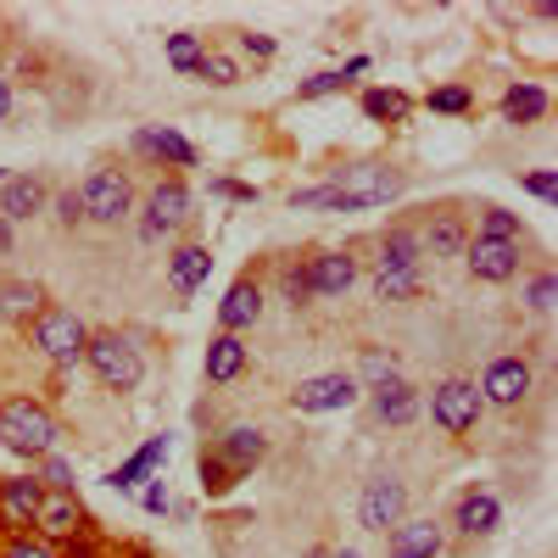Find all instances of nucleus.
<instances>
[{
    "instance_id": "obj_1",
    "label": "nucleus",
    "mask_w": 558,
    "mask_h": 558,
    "mask_svg": "<svg viewBox=\"0 0 558 558\" xmlns=\"http://www.w3.org/2000/svg\"><path fill=\"white\" fill-rule=\"evenodd\" d=\"M57 418L51 408H45L39 397H7L0 402V447L17 452V458H45V452H57Z\"/></svg>"
},
{
    "instance_id": "obj_2",
    "label": "nucleus",
    "mask_w": 558,
    "mask_h": 558,
    "mask_svg": "<svg viewBox=\"0 0 558 558\" xmlns=\"http://www.w3.org/2000/svg\"><path fill=\"white\" fill-rule=\"evenodd\" d=\"M84 363L96 368V380L107 391H134L140 380H146V357H140V347L118 330H101L84 341Z\"/></svg>"
},
{
    "instance_id": "obj_3",
    "label": "nucleus",
    "mask_w": 558,
    "mask_h": 558,
    "mask_svg": "<svg viewBox=\"0 0 558 558\" xmlns=\"http://www.w3.org/2000/svg\"><path fill=\"white\" fill-rule=\"evenodd\" d=\"M78 207H84V223H123L134 213V184L123 168H96L84 184H78Z\"/></svg>"
},
{
    "instance_id": "obj_4",
    "label": "nucleus",
    "mask_w": 558,
    "mask_h": 558,
    "mask_svg": "<svg viewBox=\"0 0 558 558\" xmlns=\"http://www.w3.org/2000/svg\"><path fill=\"white\" fill-rule=\"evenodd\" d=\"M330 191L352 196L357 207H386V202H397V196L408 191V184H402V173L386 168V162H347V168L330 173Z\"/></svg>"
},
{
    "instance_id": "obj_5",
    "label": "nucleus",
    "mask_w": 558,
    "mask_h": 558,
    "mask_svg": "<svg viewBox=\"0 0 558 558\" xmlns=\"http://www.w3.org/2000/svg\"><path fill=\"white\" fill-rule=\"evenodd\" d=\"M84 341H89V330H84V318L73 307H39L34 313V347L51 363H78Z\"/></svg>"
},
{
    "instance_id": "obj_6",
    "label": "nucleus",
    "mask_w": 558,
    "mask_h": 558,
    "mask_svg": "<svg viewBox=\"0 0 558 558\" xmlns=\"http://www.w3.org/2000/svg\"><path fill=\"white\" fill-rule=\"evenodd\" d=\"M184 218H191V184H184L179 173H168V179L151 184L146 218H140V235H146V241H168Z\"/></svg>"
},
{
    "instance_id": "obj_7",
    "label": "nucleus",
    "mask_w": 558,
    "mask_h": 558,
    "mask_svg": "<svg viewBox=\"0 0 558 558\" xmlns=\"http://www.w3.org/2000/svg\"><path fill=\"white\" fill-rule=\"evenodd\" d=\"M481 413H486V402H481L475 380H441L436 397H430V418L447 436H470L481 425Z\"/></svg>"
},
{
    "instance_id": "obj_8",
    "label": "nucleus",
    "mask_w": 558,
    "mask_h": 558,
    "mask_svg": "<svg viewBox=\"0 0 558 558\" xmlns=\"http://www.w3.org/2000/svg\"><path fill=\"white\" fill-rule=\"evenodd\" d=\"M402 514H408V486L397 475L363 481V497H357V525L363 531H391Z\"/></svg>"
},
{
    "instance_id": "obj_9",
    "label": "nucleus",
    "mask_w": 558,
    "mask_h": 558,
    "mask_svg": "<svg viewBox=\"0 0 558 558\" xmlns=\"http://www.w3.org/2000/svg\"><path fill=\"white\" fill-rule=\"evenodd\" d=\"M475 391H481V402H492V408H520V402L531 397V363H525V357H492Z\"/></svg>"
},
{
    "instance_id": "obj_10",
    "label": "nucleus",
    "mask_w": 558,
    "mask_h": 558,
    "mask_svg": "<svg viewBox=\"0 0 558 558\" xmlns=\"http://www.w3.org/2000/svg\"><path fill=\"white\" fill-rule=\"evenodd\" d=\"M357 402V380L352 375H313V380H302L296 391H291V408L296 413H341V408H352Z\"/></svg>"
},
{
    "instance_id": "obj_11",
    "label": "nucleus",
    "mask_w": 558,
    "mask_h": 558,
    "mask_svg": "<svg viewBox=\"0 0 558 558\" xmlns=\"http://www.w3.org/2000/svg\"><path fill=\"white\" fill-rule=\"evenodd\" d=\"M34 525H39V542H78L84 536V508H78L73 492H45Z\"/></svg>"
},
{
    "instance_id": "obj_12",
    "label": "nucleus",
    "mask_w": 558,
    "mask_h": 558,
    "mask_svg": "<svg viewBox=\"0 0 558 558\" xmlns=\"http://www.w3.org/2000/svg\"><path fill=\"white\" fill-rule=\"evenodd\" d=\"M463 263H470L475 279H486V286H502V279H514L520 274V246L514 241H470L463 246Z\"/></svg>"
},
{
    "instance_id": "obj_13",
    "label": "nucleus",
    "mask_w": 558,
    "mask_h": 558,
    "mask_svg": "<svg viewBox=\"0 0 558 558\" xmlns=\"http://www.w3.org/2000/svg\"><path fill=\"white\" fill-rule=\"evenodd\" d=\"M39 497H45V486H39L34 475L0 481V525H7L12 536H23V531L34 525V514H39Z\"/></svg>"
},
{
    "instance_id": "obj_14",
    "label": "nucleus",
    "mask_w": 558,
    "mask_h": 558,
    "mask_svg": "<svg viewBox=\"0 0 558 558\" xmlns=\"http://www.w3.org/2000/svg\"><path fill=\"white\" fill-rule=\"evenodd\" d=\"M357 279V257L352 252H313L307 257V291L313 296H347Z\"/></svg>"
},
{
    "instance_id": "obj_15",
    "label": "nucleus",
    "mask_w": 558,
    "mask_h": 558,
    "mask_svg": "<svg viewBox=\"0 0 558 558\" xmlns=\"http://www.w3.org/2000/svg\"><path fill=\"white\" fill-rule=\"evenodd\" d=\"M452 525H458V536H492V531L502 525V502H497V492H492V486H470V492L458 497Z\"/></svg>"
},
{
    "instance_id": "obj_16",
    "label": "nucleus",
    "mask_w": 558,
    "mask_h": 558,
    "mask_svg": "<svg viewBox=\"0 0 558 558\" xmlns=\"http://www.w3.org/2000/svg\"><path fill=\"white\" fill-rule=\"evenodd\" d=\"M257 318H263V286L246 274V279H235V286H229V296L218 302V324H223V336H241V330H252Z\"/></svg>"
},
{
    "instance_id": "obj_17",
    "label": "nucleus",
    "mask_w": 558,
    "mask_h": 558,
    "mask_svg": "<svg viewBox=\"0 0 558 558\" xmlns=\"http://www.w3.org/2000/svg\"><path fill=\"white\" fill-rule=\"evenodd\" d=\"M263 452H268V436H263L257 425H229V430L218 436V463H223V470H235V475L257 470Z\"/></svg>"
},
{
    "instance_id": "obj_18",
    "label": "nucleus",
    "mask_w": 558,
    "mask_h": 558,
    "mask_svg": "<svg viewBox=\"0 0 558 558\" xmlns=\"http://www.w3.org/2000/svg\"><path fill=\"white\" fill-rule=\"evenodd\" d=\"M447 531L436 520H397L391 525V558H441Z\"/></svg>"
},
{
    "instance_id": "obj_19",
    "label": "nucleus",
    "mask_w": 558,
    "mask_h": 558,
    "mask_svg": "<svg viewBox=\"0 0 558 558\" xmlns=\"http://www.w3.org/2000/svg\"><path fill=\"white\" fill-rule=\"evenodd\" d=\"M134 151H140V157H157V162H168V168H196V146H191L179 129H140V134H134Z\"/></svg>"
},
{
    "instance_id": "obj_20",
    "label": "nucleus",
    "mask_w": 558,
    "mask_h": 558,
    "mask_svg": "<svg viewBox=\"0 0 558 558\" xmlns=\"http://www.w3.org/2000/svg\"><path fill=\"white\" fill-rule=\"evenodd\" d=\"M418 246H425L430 257H463V246H470V229H463V218L452 207L430 213V223L418 229Z\"/></svg>"
},
{
    "instance_id": "obj_21",
    "label": "nucleus",
    "mask_w": 558,
    "mask_h": 558,
    "mask_svg": "<svg viewBox=\"0 0 558 558\" xmlns=\"http://www.w3.org/2000/svg\"><path fill=\"white\" fill-rule=\"evenodd\" d=\"M45 207V179L39 173H12L7 184H0V218L7 223H23Z\"/></svg>"
},
{
    "instance_id": "obj_22",
    "label": "nucleus",
    "mask_w": 558,
    "mask_h": 558,
    "mask_svg": "<svg viewBox=\"0 0 558 558\" xmlns=\"http://www.w3.org/2000/svg\"><path fill=\"white\" fill-rule=\"evenodd\" d=\"M207 274H213V252H207V246H179V252L168 257V286H173L179 296H196V291L207 286Z\"/></svg>"
},
{
    "instance_id": "obj_23",
    "label": "nucleus",
    "mask_w": 558,
    "mask_h": 558,
    "mask_svg": "<svg viewBox=\"0 0 558 558\" xmlns=\"http://www.w3.org/2000/svg\"><path fill=\"white\" fill-rule=\"evenodd\" d=\"M368 408H375L380 425H413L418 418V391L408 380H386L380 391H368Z\"/></svg>"
},
{
    "instance_id": "obj_24",
    "label": "nucleus",
    "mask_w": 558,
    "mask_h": 558,
    "mask_svg": "<svg viewBox=\"0 0 558 558\" xmlns=\"http://www.w3.org/2000/svg\"><path fill=\"white\" fill-rule=\"evenodd\" d=\"M157 463H168V436H151L129 463H118V470L107 475V486H112V492H134L140 481H151V475H157Z\"/></svg>"
},
{
    "instance_id": "obj_25",
    "label": "nucleus",
    "mask_w": 558,
    "mask_h": 558,
    "mask_svg": "<svg viewBox=\"0 0 558 558\" xmlns=\"http://www.w3.org/2000/svg\"><path fill=\"white\" fill-rule=\"evenodd\" d=\"M241 368H246V341L241 336H213L207 341V386L241 380Z\"/></svg>"
},
{
    "instance_id": "obj_26",
    "label": "nucleus",
    "mask_w": 558,
    "mask_h": 558,
    "mask_svg": "<svg viewBox=\"0 0 558 558\" xmlns=\"http://www.w3.org/2000/svg\"><path fill=\"white\" fill-rule=\"evenodd\" d=\"M418 263H425V246H418V229L391 223L386 235H380V257H375V268H418Z\"/></svg>"
},
{
    "instance_id": "obj_27",
    "label": "nucleus",
    "mask_w": 558,
    "mask_h": 558,
    "mask_svg": "<svg viewBox=\"0 0 558 558\" xmlns=\"http://www.w3.org/2000/svg\"><path fill=\"white\" fill-rule=\"evenodd\" d=\"M39 307H45V291L34 279H0V318L7 324H28Z\"/></svg>"
},
{
    "instance_id": "obj_28",
    "label": "nucleus",
    "mask_w": 558,
    "mask_h": 558,
    "mask_svg": "<svg viewBox=\"0 0 558 558\" xmlns=\"http://www.w3.org/2000/svg\"><path fill=\"white\" fill-rule=\"evenodd\" d=\"M352 380H357V391H380L386 380H402V375H397V352H386V347H363Z\"/></svg>"
},
{
    "instance_id": "obj_29",
    "label": "nucleus",
    "mask_w": 558,
    "mask_h": 558,
    "mask_svg": "<svg viewBox=\"0 0 558 558\" xmlns=\"http://www.w3.org/2000/svg\"><path fill=\"white\" fill-rule=\"evenodd\" d=\"M425 291V268H375V296L380 302H408Z\"/></svg>"
},
{
    "instance_id": "obj_30",
    "label": "nucleus",
    "mask_w": 558,
    "mask_h": 558,
    "mask_svg": "<svg viewBox=\"0 0 558 558\" xmlns=\"http://www.w3.org/2000/svg\"><path fill=\"white\" fill-rule=\"evenodd\" d=\"M542 112H547V89H542V84H514V89L502 96V118H508V123H536Z\"/></svg>"
},
{
    "instance_id": "obj_31",
    "label": "nucleus",
    "mask_w": 558,
    "mask_h": 558,
    "mask_svg": "<svg viewBox=\"0 0 558 558\" xmlns=\"http://www.w3.org/2000/svg\"><path fill=\"white\" fill-rule=\"evenodd\" d=\"M202 57H207V39H202V34H168V62H173V73L196 78Z\"/></svg>"
},
{
    "instance_id": "obj_32",
    "label": "nucleus",
    "mask_w": 558,
    "mask_h": 558,
    "mask_svg": "<svg viewBox=\"0 0 558 558\" xmlns=\"http://www.w3.org/2000/svg\"><path fill=\"white\" fill-rule=\"evenodd\" d=\"M363 118L402 123V118H408V96H402V89H363Z\"/></svg>"
},
{
    "instance_id": "obj_33",
    "label": "nucleus",
    "mask_w": 558,
    "mask_h": 558,
    "mask_svg": "<svg viewBox=\"0 0 558 558\" xmlns=\"http://www.w3.org/2000/svg\"><path fill=\"white\" fill-rule=\"evenodd\" d=\"M481 241H525V223H520V213H508V207H486L481 213Z\"/></svg>"
},
{
    "instance_id": "obj_34",
    "label": "nucleus",
    "mask_w": 558,
    "mask_h": 558,
    "mask_svg": "<svg viewBox=\"0 0 558 558\" xmlns=\"http://www.w3.org/2000/svg\"><path fill=\"white\" fill-rule=\"evenodd\" d=\"M34 481L45 492H73V463L62 452H45V458H34Z\"/></svg>"
},
{
    "instance_id": "obj_35",
    "label": "nucleus",
    "mask_w": 558,
    "mask_h": 558,
    "mask_svg": "<svg viewBox=\"0 0 558 558\" xmlns=\"http://www.w3.org/2000/svg\"><path fill=\"white\" fill-rule=\"evenodd\" d=\"M196 78H202V84H213V89H229V84H241V68L229 62V57H218V51H207V57H202V68H196Z\"/></svg>"
},
{
    "instance_id": "obj_36",
    "label": "nucleus",
    "mask_w": 558,
    "mask_h": 558,
    "mask_svg": "<svg viewBox=\"0 0 558 558\" xmlns=\"http://www.w3.org/2000/svg\"><path fill=\"white\" fill-rule=\"evenodd\" d=\"M352 78L341 73V68H330V73H313V78H302L296 84V101H318V96H336V89H347Z\"/></svg>"
},
{
    "instance_id": "obj_37",
    "label": "nucleus",
    "mask_w": 558,
    "mask_h": 558,
    "mask_svg": "<svg viewBox=\"0 0 558 558\" xmlns=\"http://www.w3.org/2000/svg\"><path fill=\"white\" fill-rule=\"evenodd\" d=\"M279 296H286L291 307L313 302V291H307V263H286V268H279Z\"/></svg>"
},
{
    "instance_id": "obj_38",
    "label": "nucleus",
    "mask_w": 558,
    "mask_h": 558,
    "mask_svg": "<svg viewBox=\"0 0 558 558\" xmlns=\"http://www.w3.org/2000/svg\"><path fill=\"white\" fill-rule=\"evenodd\" d=\"M235 481H241V475H235V470H223L218 452H202V492H207V497H223Z\"/></svg>"
},
{
    "instance_id": "obj_39",
    "label": "nucleus",
    "mask_w": 558,
    "mask_h": 558,
    "mask_svg": "<svg viewBox=\"0 0 558 558\" xmlns=\"http://www.w3.org/2000/svg\"><path fill=\"white\" fill-rule=\"evenodd\" d=\"M553 302H558V279L542 268L531 286H525V307H531V313H553Z\"/></svg>"
},
{
    "instance_id": "obj_40",
    "label": "nucleus",
    "mask_w": 558,
    "mask_h": 558,
    "mask_svg": "<svg viewBox=\"0 0 558 558\" xmlns=\"http://www.w3.org/2000/svg\"><path fill=\"white\" fill-rule=\"evenodd\" d=\"M475 107V96H470V89H463V84H447V89H436V96H430V112H470Z\"/></svg>"
},
{
    "instance_id": "obj_41",
    "label": "nucleus",
    "mask_w": 558,
    "mask_h": 558,
    "mask_svg": "<svg viewBox=\"0 0 558 558\" xmlns=\"http://www.w3.org/2000/svg\"><path fill=\"white\" fill-rule=\"evenodd\" d=\"M0 558H57V553H51V542H39V536L23 531V536L7 542V553H0Z\"/></svg>"
},
{
    "instance_id": "obj_42",
    "label": "nucleus",
    "mask_w": 558,
    "mask_h": 558,
    "mask_svg": "<svg viewBox=\"0 0 558 558\" xmlns=\"http://www.w3.org/2000/svg\"><path fill=\"white\" fill-rule=\"evenodd\" d=\"M213 196H229V202H257V184H241V179H213Z\"/></svg>"
},
{
    "instance_id": "obj_43",
    "label": "nucleus",
    "mask_w": 558,
    "mask_h": 558,
    "mask_svg": "<svg viewBox=\"0 0 558 558\" xmlns=\"http://www.w3.org/2000/svg\"><path fill=\"white\" fill-rule=\"evenodd\" d=\"M57 218H62L68 229H73V223H84V207H78V191H62V196H57Z\"/></svg>"
},
{
    "instance_id": "obj_44",
    "label": "nucleus",
    "mask_w": 558,
    "mask_h": 558,
    "mask_svg": "<svg viewBox=\"0 0 558 558\" xmlns=\"http://www.w3.org/2000/svg\"><path fill=\"white\" fill-rule=\"evenodd\" d=\"M525 191H531L536 202H553V191H558V179H553V173H525Z\"/></svg>"
},
{
    "instance_id": "obj_45",
    "label": "nucleus",
    "mask_w": 558,
    "mask_h": 558,
    "mask_svg": "<svg viewBox=\"0 0 558 558\" xmlns=\"http://www.w3.org/2000/svg\"><path fill=\"white\" fill-rule=\"evenodd\" d=\"M140 502H146V514H168V486H162V481H151L146 492H140Z\"/></svg>"
},
{
    "instance_id": "obj_46",
    "label": "nucleus",
    "mask_w": 558,
    "mask_h": 558,
    "mask_svg": "<svg viewBox=\"0 0 558 558\" xmlns=\"http://www.w3.org/2000/svg\"><path fill=\"white\" fill-rule=\"evenodd\" d=\"M241 45H246V51H252L257 62H268V57H274V39H268V34H241Z\"/></svg>"
},
{
    "instance_id": "obj_47",
    "label": "nucleus",
    "mask_w": 558,
    "mask_h": 558,
    "mask_svg": "<svg viewBox=\"0 0 558 558\" xmlns=\"http://www.w3.org/2000/svg\"><path fill=\"white\" fill-rule=\"evenodd\" d=\"M7 112H12V84L0 78V118H7Z\"/></svg>"
},
{
    "instance_id": "obj_48",
    "label": "nucleus",
    "mask_w": 558,
    "mask_h": 558,
    "mask_svg": "<svg viewBox=\"0 0 558 558\" xmlns=\"http://www.w3.org/2000/svg\"><path fill=\"white\" fill-rule=\"evenodd\" d=\"M68 558H96V553H89V542H73V547H68Z\"/></svg>"
},
{
    "instance_id": "obj_49",
    "label": "nucleus",
    "mask_w": 558,
    "mask_h": 558,
    "mask_svg": "<svg viewBox=\"0 0 558 558\" xmlns=\"http://www.w3.org/2000/svg\"><path fill=\"white\" fill-rule=\"evenodd\" d=\"M0 252H12V229H7V218H0Z\"/></svg>"
},
{
    "instance_id": "obj_50",
    "label": "nucleus",
    "mask_w": 558,
    "mask_h": 558,
    "mask_svg": "<svg viewBox=\"0 0 558 558\" xmlns=\"http://www.w3.org/2000/svg\"><path fill=\"white\" fill-rule=\"evenodd\" d=\"M330 558H363V553H357V547H341V553H330Z\"/></svg>"
},
{
    "instance_id": "obj_51",
    "label": "nucleus",
    "mask_w": 558,
    "mask_h": 558,
    "mask_svg": "<svg viewBox=\"0 0 558 558\" xmlns=\"http://www.w3.org/2000/svg\"><path fill=\"white\" fill-rule=\"evenodd\" d=\"M307 558H330V547H313V553H307Z\"/></svg>"
},
{
    "instance_id": "obj_52",
    "label": "nucleus",
    "mask_w": 558,
    "mask_h": 558,
    "mask_svg": "<svg viewBox=\"0 0 558 558\" xmlns=\"http://www.w3.org/2000/svg\"><path fill=\"white\" fill-rule=\"evenodd\" d=\"M134 558H151V553H134Z\"/></svg>"
},
{
    "instance_id": "obj_53",
    "label": "nucleus",
    "mask_w": 558,
    "mask_h": 558,
    "mask_svg": "<svg viewBox=\"0 0 558 558\" xmlns=\"http://www.w3.org/2000/svg\"><path fill=\"white\" fill-rule=\"evenodd\" d=\"M0 184H7V173H0Z\"/></svg>"
}]
</instances>
